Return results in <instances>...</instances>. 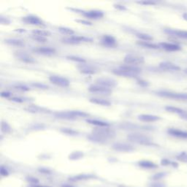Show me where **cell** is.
<instances>
[{
	"label": "cell",
	"instance_id": "1",
	"mask_svg": "<svg viewBox=\"0 0 187 187\" xmlns=\"http://www.w3.org/2000/svg\"><path fill=\"white\" fill-rule=\"evenodd\" d=\"M93 138L91 140L98 142H104L107 139L112 138L115 136V132L107 127L96 128L93 130Z\"/></svg>",
	"mask_w": 187,
	"mask_h": 187
},
{
	"label": "cell",
	"instance_id": "2",
	"mask_svg": "<svg viewBox=\"0 0 187 187\" xmlns=\"http://www.w3.org/2000/svg\"><path fill=\"white\" fill-rule=\"evenodd\" d=\"M113 72L115 75H119V76L135 77L140 73L141 69L133 66V65H127V66L120 67L114 70Z\"/></svg>",
	"mask_w": 187,
	"mask_h": 187
},
{
	"label": "cell",
	"instance_id": "3",
	"mask_svg": "<svg viewBox=\"0 0 187 187\" xmlns=\"http://www.w3.org/2000/svg\"><path fill=\"white\" fill-rule=\"evenodd\" d=\"M56 117L60 118V119H73L76 118L80 117H86L89 116V114L85 112L79 110H72L67 111V112H61L58 113L56 114Z\"/></svg>",
	"mask_w": 187,
	"mask_h": 187
},
{
	"label": "cell",
	"instance_id": "4",
	"mask_svg": "<svg viewBox=\"0 0 187 187\" xmlns=\"http://www.w3.org/2000/svg\"><path fill=\"white\" fill-rule=\"evenodd\" d=\"M157 94L160 97L165 98L173 99L177 100H187V93L174 92V91H161L157 92Z\"/></svg>",
	"mask_w": 187,
	"mask_h": 187
},
{
	"label": "cell",
	"instance_id": "5",
	"mask_svg": "<svg viewBox=\"0 0 187 187\" xmlns=\"http://www.w3.org/2000/svg\"><path fill=\"white\" fill-rule=\"evenodd\" d=\"M128 139L130 141L141 145H151V140L149 137L141 134H131L128 135Z\"/></svg>",
	"mask_w": 187,
	"mask_h": 187
},
{
	"label": "cell",
	"instance_id": "6",
	"mask_svg": "<svg viewBox=\"0 0 187 187\" xmlns=\"http://www.w3.org/2000/svg\"><path fill=\"white\" fill-rule=\"evenodd\" d=\"M49 80L52 84L61 87H68L70 86V81L67 79L58 75H51L49 77Z\"/></svg>",
	"mask_w": 187,
	"mask_h": 187
},
{
	"label": "cell",
	"instance_id": "7",
	"mask_svg": "<svg viewBox=\"0 0 187 187\" xmlns=\"http://www.w3.org/2000/svg\"><path fill=\"white\" fill-rule=\"evenodd\" d=\"M124 62L129 64H143L144 62V58L134 54H128L124 57Z\"/></svg>",
	"mask_w": 187,
	"mask_h": 187
},
{
	"label": "cell",
	"instance_id": "8",
	"mask_svg": "<svg viewBox=\"0 0 187 187\" xmlns=\"http://www.w3.org/2000/svg\"><path fill=\"white\" fill-rule=\"evenodd\" d=\"M89 91L90 92L99 94H110L112 92L111 89H110V88L97 85H97L90 86L89 88Z\"/></svg>",
	"mask_w": 187,
	"mask_h": 187
},
{
	"label": "cell",
	"instance_id": "9",
	"mask_svg": "<svg viewBox=\"0 0 187 187\" xmlns=\"http://www.w3.org/2000/svg\"><path fill=\"white\" fill-rule=\"evenodd\" d=\"M22 21L24 22H25L27 24H31V25H35V26H41L44 25V22L43 20L40 18L38 16H35V15H27V16L24 17L22 18Z\"/></svg>",
	"mask_w": 187,
	"mask_h": 187
},
{
	"label": "cell",
	"instance_id": "10",
	"mask_svg": "<svg viewBox=\"0 0 187 187\" xmlns=\"http://www.w3.org/2000/svg\"><path fill=\"white\" fill-rule=\"evenodd\" d=\"M113 149L120 152H131L135 150L131 145L124 143H116L113 145Z\"/></svg>",
	"mask_w": 187,
	"mask_h": 187
},
{
	"label": "cell",
	"instance_id": "11",
	"mask_svg": "<svg viewBox=\"0 0 187 187\" xmlns=\"http://www.w3.org/2000/svg\"><path fill=\"white\" fill-rule=\"evenodd\" d=\"M64 43H70V44H77L82 43V42H91L92 41V39L86 38V37H82V36H71L69 38H65L64 39Z\"/></svg>",
	"mask_w": 187,
	"mask_h": 187
},
{
	"label": "cell",
	"instance_id": "12",
	"mask_svg": "<svg viewBox=\"0 0 187 187\" xmlns=\"http://www.w3.org/2000/svg\"><path fill=\"white\" fill-rule=\"evenodd\" d=\"M97 85L105 86L107 88H113L116 85V82L114 80L111 78H107V77H101V78H98L96 80Z\"/></svg>",
	"mask_w": 187,
	"mask_h": 187
},
{
	"label": "cell",
	"instance_id": "13",
	"mask_svg": "<svg viewBox=\"0 0 187 187\" xmlns=\"http://www.w3.org/2000/svg\"><path fill=\"white\" fill-rule=\"evenodd\" d=\"M160 68L166 71H179L181 67L170 61H163L159 64Z\"/></svg>",
	"mask_w": 187,
	"mask_h": 187
},
{
	"label": "cell",
	"instance_id": "14",
	"mask_svg": "<svg viewBox=\"0 0 187 187\" xmlns=\"http://www.w3.org/2000/svg\"><path fill=\"white\" fill-rule=\"evenodd\" d=\"M165 32L170 35H173L182 39H187V31L184 30H176L172 29H165Z\"/></svg>",
	"mask_w": 187,
	"mask_h": 187
},
{
	"label": "cell",
	"instance_id": "15",
	"mask_svg": "<svg viewBox=\"0 0 187 187\" xmlns=\"http://www.w3.org/2000/svg\"><path fill=\"white\" fill-rule=\"evenodd\" d=\"M84 15L90 19H99L104 16V13L100 10H89L84 12Z\"/></svg>",
	"mask_w": 187,
	"mask_h": 187
},
{
	"label": "cell",
	"instance_id": "16",
	"mask_svg": "<svg viewBox=\"0 0 187 187\" xmlns=\"http://www.w3.org/2000/svg\"><path fill=\"white\" fill-rule=\"evenodd\" d=\"M167 132H168L170 135H172V136L179 137V138L187 139V132L186 131H183V130H179V129L171 128V129H169Z\"/></svg>",
	"mask_w": 187,
	"mask_h": 187
},
{
	"label": "cell",
	"instance_id": "17",
	"mask_svg": "<svg viewBox=\"0 0 187 187\" xmlns=\"http://www.w3.org/2000/svg\"><path fill=\"white\" fill-rule=\"evenodd\" d=\"M160 47L164 48L165 50L167 51H171V52H174V51H180L181 49V47L179 45L174 43H161L159 44Z\"/></svg>",
	"mask_w": 187,
	"mask_h": 187
},
{
	"label": "cell",
	"instance_id": "18",
	"mask_svg": "<svg viewBox=\"0 0 187 187\" xmlns=\"http://www.w3.org/2000/svg\"><path fill=\"white\" fill-rule=\"evenodd\" d=\"M16 57L21 61H24L25 63H34V60L31 56H30L29 54H27L25 52H16L15 54Z\"/></svg>",
	"mask_w": 187,
	"mask_h": 187
},
{
	"label": "cell",
	"instance_id": "19",
	"mask_svg": "<svg viewBox=\"0 0 187 187\" xmlns=\"http://www.w3.org/2000/svg\"><path fill=\"white\" fill-rule=\"evenodd\" d=\"M138 119L142 121L145 122H154L160 120V117L157 116L150 115V114H143V115L139 116Z\"/></svg>",
	"mask_w": 187,
	"mask_h": 187
},
{
	"label": "cell",
	"instance_id": "20",
	"mask_svg": "<svg viewBox=\"0 0 187 187\" xmlns=\"http://www.w3.org/2000/svg\"><path fill=\"white\" fill-rule=\"evenodd\" d=\"M34 51L38 53V54H43V55H51V54H55L56 50L54 48L49 47H40L34 49Z\"/></svg>",
	"mask_w": 187,
	"mask_h": 187
},
{
	"label": "cell",
	"instance_id": "21",
	"mask_svg": "<svg viewBox=\"0 0 187 187\" xmlns=\"http://www.w3.org/2000/svg\"><path fill=\"white\" fill-rule=\"evenodd\" d=\"M102 42L107 46H114L116 44V39L110 35H104L102 38Z\"/></svg>",
	"mask_w": 187,
	"mask_h": 187
},
{
	"label": "cell",
	"instance_id": "22",
	"mask_svg": "<svg viewBox=\"0 0 187 187\" xmlns=\"http://www.w3.org/2000/svg\"><path fill=\"white\" fill-rule=\"evenodd\" d=\"M138 164L141 167L146 169H153L158 167L156 164L153 163V162L149 161V160H142V161L139 162Z\"/></svg>",
	"mask_w": 187,
	"mask_h": 187
},
{
	"label": "cell",
	"instance_id": "23",
	"mask_svg": "<svg viewBox=\"0 0 187 187\" xmlns=\"http://www.w3.org/2000/svg\"><path fill=\"white\" fill-rule=\"evenodd\" d=\"M94 176L91 174H80L77 176H74V177L70 178V180L72 181H83V180H88L93 179Z\"/></svg>",
	"mask_w": 187,
	"mask_h": 187
},
{
	"label": "cell",
	"instance_id": "24",
	"mask_svg": "<svg viewBox=\"0 0 187 187\" xmlns=\"http://www.w3.org/2000/svg\"><path fill=\"white\" fill-rule=\"evenodd\" d=\"M90 102L94 104H97V105H102V106H109L111 104L110 102L108 101V100L100 98H91L90 99Z\"/></svg>",
	"mask_w": 187,
	"mask_h": 187
},
{
	"label": "cell",
	"instance_id": "25",
	"mask_svg": "<svg viewBox=\"0 0 187 187\" xmlns=\"http://www.w3.org/2000/svg\"><path fill=\"white\" fill-rule=\"evenodd\" d=\"M86 122L90 123V124L95 125V126H100V127H107L109 126V123L105 121H99V120L96 119H87L86 120Z\"/></svg>",
	"mask_w": 187,
	"mask_h": 187
},
{
	"label": "cell",
	"instance_id": "26",
	"mask_svg": "<svg viewBox=\"0 0 187 187\" xmlns=\"http://www.w3.org/2000/svg\"><path fill=\"white\" fill-rule=\"evenodd\" d=\"M5 43H8V45L16 47H21L24 45V42L20 40H17V39H8V40H5Z\"/></svg>",
	"mask_w": 187,
	"mask_h": 187
},
{
	"label": "cell",
	"instance_id": "27",
	"mask_svg": "<svg viewBox=\"0 0 187 187\" xmlns=\"http://www.w3.org/2000/svg\"><path fill=\"white\" fill-rule=\"evenodd\" d=\"M165 110L170 113H177L179 114V115H182L185 113V111L182 110L181 108H179V107H176L173 106H167L165 107Z\"/></svg>",
	"mask_w": 187,
	"mask_h": 187
},
{
	"label": "cell",
	"instance_id": "28",
	"mask_svg": "<svg viewBox=\"0 0 187 187\" xmlns=\"http://www.w3.org/2000/svg\"><path fill=\"white\" fill-rule=\"evenodd\" d=\"M33 34L34 36H40V37H43V38H45V37H48L51 36V32L48 31H45V30H33L32 31Z\"/></svg>",
	"mask_w": 187,
	"mask_h": 187
},
{
	"label": "cell",
	"instance_id": "29",
	"mask_svg": "<svg viewBox=\"0 0 187 187\" xmlns=\"http://www.w3.org/2000/svg\"><path fill=\"white\" fill-rule=\"evenodd\" d=\"M139 45H141V46L144 47V48H151V49H158L159 47L157 45H155V44L151 43L149 42H145V41H140L137 43Z\"/></svg>",
	"mask_w": 187,
	"mask_h": 187
},
{
	"label": "cell",
	"instance_id": "30",
	"mask_svg": "<svg viewBox=\"0 0 187 187\" xmlns=\"http://www.w3.org/2000/svg\"><path fill=\"white\" fill-rule=\"evenodd\" d=\"M136 36L140 40H144L145 42H149L153 40V38L151 35L148 34H145V33H137L136 34Z\"/></svg>",
	"mask_w": 187,
	"mask_h": 187
},
{
	"label": "cell",
	"instance_id": "31",
	"mask_svg": "<svg viewBox=\"0 0 187 187\" xmlns=\"http://www.w3.org/2000/svg\"><path fill=\"white\" fill-rule=\"evenodd\" d=\"M59 30L60 32H61L62 34H69L72 35L74 34V31L71 29H69L67 27H59Z\"/></svg>",
	"mask_w": 187,
	"mask_h": 187
},
{
	"label": "cell",
	"instance_id": "32",
	"mask_svg": "<svg viewBox=\"0 0 187 187\" xmlns=\"http://www.w3.org/2000/svg\"><path fill=\"white\" fill-rule=\"evenodd\" d=\"M67 59L72 60V61H76V62H80V63L86 62V60L84 59L78 57V56H67Z\"/></svg>",
	"mask_w": 187,
	"mask_h": 187
},
{
	"label": "cell",
	"instance_id": "33",
	"mask_svg": "<svg viewBox=\"0 0 187 187\" xmlns=\"http://www.w3.org/2000/svg\"><path fill=\"white\" fill-rule=\"evenodd\" d=\"M80 72L84 74H88V75L93 74L95 72L94 70H93V69L90 67H84V66H83L82 68L80 69Z\"/></svg>",
	"mask_w": 187,
	"mask_h": 187
},
{
	"label": "cell",
	"instance_id": "34",
	"mask_svg": "<svg viewBox=\"0 0 187 187\" xmlns=\"http://www.w3.org/2000/svg\"><path fill=\"white\" fill-rule=\"evenodd\" d=\"M2 132L5 133H9L11 132V127L7 122L2 123Z\"/></svg>",
	"mask_w": 187,
	"mask_h": 187
},
{
	"label": "cell",
	"instance_id": "35",
	"mask_svg": "<svg viewBox=\"0 0 187 187\" xmlns=\"http://www.w3.org/2000/svg\"><path fill=\"white\" fill-rule=\"evenodd\" d=\"M84 155V153L82 152H80V151H76V152H73L71 155L70 156V159L72 160H75V159H78L81 158Z\"/></svg>",
	"mask_w": 187,
	"mask_h": 187
},
{
	"label": "cell",
	"instance_id": "36",
	"mask_svg": "<svg viewBox=\"0 0 187 187\" xmlns=\"http://www.w3.org/2000/svg\"><path fill=\"white\" fill-rule=\"evenodd\" d=\"M166 175H167V174H166V172H158V173H156L155 175H153V177H152V179L155 180V181H156V180H159L161 179H163L164 177H165Z\"/></svg>",
	"mask_w": 187,
	"mask_h": 187
},
{
	"label": "cell",
	"instance_id": "37",
	"mask_svg": "<svg viewBox=\"0 0 187 187\" xmlns=\"http://www.w3.org/2000/svg\"><path fill=\"white\" fill-rule=\"evenodd\" d=\"M61 132H63L64 133H66V134H67V135H75L76 134H77V132L72 130V129H69V128L61 129Z\"/></svg>",
	"mask_w": 187,
	"mask_h": 187
},
{
	"label": "cell",
	"instance_id": "38",
	"mask_svg": "<svg viewBox=\"0 0 187 187\" xmlns=\"http://www.w3.org/2000/svg\"><path fill=\"white\" fill-rule=\"evenodd\" d=\"M177 159L179 161L183 162H187V153H181V154H179L177 156Z\"/></svg>",
	"mask_w": 187,
	"mask_h": 187
},
{
	"label": "cell",
	"instance_id": "39",
	"mask_svg": "<svg viewBox=\"0 0 187 187\" xmlns=\"http://www.w3.org/2000/svg\"><path fill=\"white\" fill-rule=\"evenodd\" d=\"M26 180H27L29 183H34V185L36 184V183H39V180L34 177H27L26 178Z\"/></svg>",
	"mask_w": 187,
	"mask_h": 187
},
{
	"label": "cell",
	"instance_id": "40",
	"mask_svg": "<svg viewBox=\"0 0 187 187\" xmlns=\"http://www.w3.org/2000/svg\"><path fill=\"white\" fill-rule=\"evenodd\" d=\"M0 173H1V175L2 176H8L9 175V172L8 170H7L6 168H5L4 167H1V170H0Z\"/></svg>",
	"mask_w": 187,
	"mask_h": 187
},
{
	"label": "cell",
	"instance_id": "41",
	"mask_svg": "<svg viewBox=\"0 0 187 187\" xmlns=\"http://www.w3.org/2000/svg\"><path fill=\"white\" fill-rule=\"evenodd\" d=\"M34 39L38 42H46V41H48V40H46V38H43V37L34 36Z\"/></svg>",
	"mask_w": 187,
	"mask_h": 187
},
{
	"label": "cell",
	"instance_id": "42",
	"mask_svg": "<svg viewBox=\"0 0 187 187\" xmlns=\"http://www.w3.org/2000/svg\"><path fill=\"white\" fill-rule=\"evenodd\" d=\"M149 187H166V186L162 183H151Z\"/></svg>",
	"mask_w": 187,
	"mask_h": 187
},
{
	"label": "cell",
	"instance_id": "43",
	"mask_svg": "<svg viewBox=\"0 0 187 187\" xmlns=\"http://www.w3.org/2000/svg\"><path fill=\"white\" fill-rule=\"evenodd\" d=\"M15 88L16 89L21 90V91H27V90H29L28 88H26V86H15Z\"/></svg>",
	"mask_w": 187,
	"mask_h": 187
},
{
	"label": "cell",
	"instance_id": "44",
	"mask_svg": "<svg viewBox=\"0 0 187 187\" xmlns=\"http://www.w3.org/2000/svg\"><path fill=\"white\" fill-rule=\"evenodd\" d=\"M139 4L141 5H155L156 3L153 2H139Z\"/></svg>",
	"mask_w": 187,
	"mask_h": 187
},
{
	"label": "cell",
	"instance_id": "45",
	"mask_svg": "<svg viewBox=\"0 0 187 187\" xmlns=\"http://www.w3.org/2000/svg\"><path fill=\"white\" fill-rule=\"evenodd\" d=\"M12 101H14V102H24V100L21 98H19V97H13L11 99Z\"/></svg>",
	"mask_w": 187,
	"mask_h": 187
},
{
	"label": "cell",
	"instance_id": "46",
	"mask_svg": "<svg viewBox=\"0 0 187 187\" xmlns=\"http://www.w3.org/2000/svg\"><path fill=\"white\" fill-rule=\"evenodd\" d=\"M161 164L162 165H169L170 164V162L169 161L168 159H162V162H161Z\"/></svg>",
	"mask_w": 187,
	"mask_h": 187
},
{
	"label": "cell",
	"instance_id": "47",
	"mask_svg": "<svg viewBox=\"0 0 187 187\" xmlns=\"http://www.w3.org/2000/svg\"><path fill=\"white\" fill-rule=\"evenodd\" d=\"M39 171L41 172H43V173H51V171L47 170V169H45V168H42V169H39Z\"/></svg>",
	"mask_w": 187,
	"mask_h": 187
},
{
	"label": "cell",
	"instance_id": "48",
	"mask_svg": "<svg viewBox=\"0 0 187 187\" xmlns=\"http://www.w3.org/2000/svg\"><path fill=\"white\" fill-rule=\"evenodd\" d=\"M10 95H11V94L9 92H2L1 94V96L2 97H9Z\"/></svg>",
	"mask_w": 187,
	"mask_h": 187
},
{
	"label": "cell",
	"instance_id": "49",
	"mask_svg": "<svg viewBox=\"0 0 187 187\" xmlns=\"http://www.w3.org/2000/svg\"><path fill=\"white\" fill-rule=\"evenodd\" d=\"M77 22H80V23H83L84 24H86V25H91V23L89 21H80V20H77Z\"/></svg>",
	"mask_w": 187,
	"mask_h": 187
},
{
	"label": "cell",
	"instance_id": "50",
	"mask_svg": "<svg viewBox=\"0 0 187 187\" xmlns=\"http://www.w3.org/2000/svg\"><path fill=\"white\" fill-rule=\"evenodd\" d=\"M139 84H140V85L142 86H148V83L146 82V81H143V80H140L139 81Z\"/></svg>",
	"mask_w": 187,
	"mask_h": 187
},
{
	"label": "cell",
	"instance_id": "51",
	"mask_svg": "<svg viewBox=\"0 0 187 187\" xmlns=\"http://www.w3.org/2000/svg\"><path fill=\"white\" fill-rule=\"evenodd\" d=\"M181 117H182V118H183V119H186V120H187V113L185 112L184 113L182 114V115H181Z\"/></svg>",
	"mask_w": 187,
	"mask_h": 187
},
{
	"label": "cell",
	"instance_id": "52",
	"mask_svg": "<svg viewBox=\"0 0 187 187\" xmlns=\"http://www.w3.org/2000/svg\"><path fill=\"white\" fill-rule=\"evenodd\" d=\"M61 187H75V186H72V185H69V184H64V185H62Z\"/></svg>",
	"mask_w": 187,
	"mask_h": 187
},
{
	"label": "cell",
	"instance_id": "53",
	"mask_svg": "<svg viewBox=\"0 0 187 187\" xmlns=\"http://www.w3.org/2000/svg\"><path fill=\"white\" fill-rule=\"evenodd\" d=\"M31 187H50V186H40V185H34V186H31Z\"/></svg>",
	"mask_w": 187,
	"mask_h": 187
},
{
	"label": "cell",
	"instance_id": "54",
	"mask_svg": "<svg viewBox=\"0 0 187 187\" xmlns=\"http://www.w3.org/2000/svg\"><path fill=\"white\" fill-rule=\"evenodd\" d=\"M184 72H185V73H186V74H187V68H186V69H185V70H184Z\"/></svg>",
	"mask_w": 187,
	"mask_h": 187
}]
</instances>
